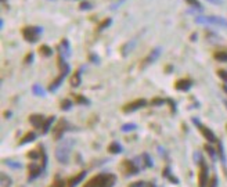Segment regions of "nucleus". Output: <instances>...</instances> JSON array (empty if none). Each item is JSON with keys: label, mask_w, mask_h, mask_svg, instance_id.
I'll return each instance as SVG.
<instances>
[{"label": "nucleus", "mask_w": 227, "mask_h": 187, "mask_svg": "<svg viewBox=\"0 0 227 187\" xmlns=\"http://www.w3.org/2000/svg\"><path fill=\"white\" fill-rule=\"evenodd\" d=\"M69 82H71V86H73V87H76V86L80 83V72H79V71H75V72H73V75L71 76Z\"/></svg>", "instance_id": "nucleus-15"}, {"label": "nucleus", "mask_w": 227, "mask_h": 187, "mask_svg": "<svg viewBox=\"0 0 227 187\" xmlns=\"http://www.w3.org/2000/svg\"><path fill=\"white\" fill-rule=\"evenodd\" d=\"M213 58L218 61H227V51L226 50H216L213 53Z\"/></svg>", "instance_id": "nucleus-14"}, {"label": "nucleus", "mask_w": 227, "mask_h": 187, "mask_svg": "<svg viewBox=\"0 0 227 187\" xmlns=\"http://www.w3.org/2000/svg\"><path fill=\"white\" fill-rule=\"evenodd\" d=\"M190 6H193V7H197V8H201V4H199V1L198 0H186Z\"/></svg>", "instance_id": "nucleus-23"}, {"label": "nucleus", "mask_w": 227, "mask_h": 187, "mask_svg": "<svg viewBox=\"0 0 227 187\" xmlns=\"http://www.w3.org/2000/svg\"><path fill=\"white\" fill-rule=\"evenodd\" d=\"M215 186H216V178H215V176H212L211 182H209V187H215Z\"/></svg>", "instance_id": "nucleus-28"}, {"label": "nucleus", "mask_w": 227, "mask_h": 187, "mask_svg": "<svg viewBox=\"0 0 227 187\" xmlns=\"http://www.w3.org/2000/svg\"><path fill=\"white\" fill-rule=\"evenodd\" d=\"M90 3H87V1H83L82 4H80V10H83V8H90Z\"/></svg>", "instance_id": "nucleus-27"}, {"label": "nucleus", "mask_w": 227, "mask_h": 187, "mask_svg": "<svg viewBox=\"0 0 227 187\" xmlns=\"http://www.w3.org/2000/svg\"><path fill=\"white\" fill-rule=\"evenodd\" d=\"M38 53L40 55H43V57H48V55H51V49L48 46H46V45H42L38 49Z\"/></svg>", "instance_id": "nucleus-16"}, {"label": "nucleus", "mask_w": 227, "mask_h": 187, "mask_svg": "<svg viewBox=\"0 0 227 187\" xmlns=\"http://www.w3.org/2000/svg\"><path fill=\"white\" fill-rule=\"evenodd\" d=\"M114 175H96L93 179L86 182L83 187H111L115 183Z\"/></svg>", "instance_id": "nucleus-1"}, {"label": "nucleus", "mask_w": 227, "mask_h": 187, "mask_svg": "<svg viewBox=\"0 0 227 187\" xmlns=\"http://www.w3.org/2000/svg\"><path fill=\"white\" fill-rule=\"evenodd\" d=\"M53 119H54V117H48L46 119V122H44V125H43V128H42V133H44L48 130V128H50V125H51V122H53Z\"/></svg>", "instance_id": "nucleus-18"}, {"label": "nucleus", "mask_w": 227, "mask_h": 187, "mask_svg": "<svg viewBox=\"0 0 227 187\" xmlns=\"http://www.w3.org/2000/svg\"><path fill=\"white\" fill-rule=\"evenodd\" d=\"M47 118H44L43 115H40V114H32L31 117H29V122H31L36 129H40L42 130V128H43V125L46 122Z\"/></svg>", "instance_id": "nucleus-9"}, {"label": "nucleus", "mask_w": 227, "mask_h": 187, "mask_svg": "<svg viewBox=\"0 0 227 187\" xmlns=\"http://www.w3.org/2000/svg\"><path fill=\"white\" fill-rule=\"evenodd\" d=\"M72 146H73V140H68V141H64V143H60V146L55 148V158H57L60 162H63V164L67 162Z\"/></svg>", "instance_id": "nucleus-3"}, {"label": "nucleus", "mask_w": 227, "mask_h": 187, "mask_svg": "<svg viewBox=\"0 0 227 187\" xmlns=\"http://www.w3.org/2000/svg\"><path fill=\"white\" fill-rule=\"evenodd\" d=\"M158 57H159V49H154L151 53H150L144 60H143V62H141V68H144V67H147V65H150L151 62H154L155 60H157Z\"/></svg>", "instance_id": "nucleus-10"}, {"label": "nucleus", "mask_w": 227, "mask_h": 187, "mask_svg": "<svg viewBox=\"0 0 227 187\" xmlns=\"http://www.w3.org/2000/svg\"><path fill=\"white\" fill-rule=\"evenodd\" d=\"M122 171L125 172L126 175H130V173H134V172H137V168L133 165L132 161H129V159H125L123 162H122Z\"/></svg>", "instance_id": "nucleus-12"}, {"label": "nucleus", "mask_w": 227, "mask_h": 187, "mask_svg": "<svg viewBox=\"0 0 227 187\" xmlns=\"http://www.w3.org/2000/svg\"><path fill=\"white\" fill-rule=\"evenodd\" d=\"M198 129H199L201 134H202L208 141H215V136H213V133H212L208 128H205V126H202V125H198Z\"/></svg>", "instance_id": "nucleus-13"}, {"label": "nucleus", "mask_w": 227, "mask_h": 187, "mask_svg": "<svg viewBox=\"0 0 227 187\" xmlns=\"http://www.w3.org/2000/svg\"><path fill=\"white\" fill-rule=\"evenodd\" d=\"M71 105H72V103H71L68 99H67V100H64V101L61 103V108H63V109H68Z\"/></svg>", "instance_id": "nucleus-24"}, {"label": "nucleus", "mask_w": 227, "mask_h": 187, "mask_svg": "<svg viewBox=\"0 0 227 187\" xmlns=\"http://www.w3.org/2000/svg\"><path fill=\"white\" fill-rule=\"evenodd\" d=\"M67 129H68V124H67V121H65L64 118L58 119V121H57V125H55L54 129H53V137H54V139H60Z\"/></svg>", "instance_id": "nucleus-6"}, {"label": "nucleus", "mask_w": 227, "mask_h": 187, "mask_svg": "<svg viewBox=\"0 0 227 187\" xmlns=\"http://www.w3.org/2000/svg\"><path fill=\"white\" fill-rule=\"evenodd\" d=\"M162 103H164V100H161L159 97H157V99L152 100V104H162Z\"/></svg>", "instance_id": "nucleus-30"}, {"label": "nucleus", "mask_w": 227, "mask_h": 187, "mask_svg": "<svg viewBox=\"0 0 227 187\" xmlns=\"http://www.w3.org/2000/svg\"><path fill=\"white\" fill-rule=\"evenodd\" d=\"M110 24H111V18H105V20H104V22H100V24H98V26H97V28H98V29H102V28L108 26Z\"/></svg>", "instance_id": "nucleus-21"}, {"label": "nucleus", "mask_w": 227, "mask_h": 187, "mask_svg": "<svg viewBox=\"0 0 227 187\" xmlns=\"http://www.w3.org/2000/svg\"><path fill=\"white\" fill-rule=\"evenodd\" d=\"M76 101H78V103H83V104H87V103H89L86 99L83 97V96H78V97H76Z\"/></svg>", "instance_id": "nucleus-26"}, {"label": "nucleus", "mask_w": 227, "mask_h": 187, "mask_svg": "<svg viewBox=\"0 0 227 187\" xmlns=\"http://www.w3.org/2000/svg\"><path fill=\"white\" fill-rule=\"evenodd\" d=\"M21 33H22V38L26 42H36V40L40 38V33H42V28L40 26H24L22 29H21Z\"/></svg>", "instance_id": "nucleus-4"}, {"label": "nucleus", "mask_w": 227, "mask_h": 187, "mask_svg": "<svg viewBox=\"0 0 227 187\" xmlns=\"http://www.w3.org/2000/svg\"><path fill=\"white\" fill-rule=\"evenodd\" d=\"M57 67H58V70H60V75H58V78H55L51 83H50V90H54L57 86L60 85L61 82H63V79L65 78V75L68 74V71H69V67L65 64V61H64L63 55L58 53V55H57Z\"/></svg>", "instance_id": "nucleus-2"}, {"label": "nucleus", "mask_w": 227, "mask_h": 187, "mask_svg": "<svg viewBox=\"0 0 227 187\" xmlns=\"http://www.w3.org/2000/svg\"><path fill=\"white\" fill-rule=\"evenodd\" d=\"M206 180H208V168L204 162L199 164V171H198V186L205 187L206 186Z\"/></svg>", "instance_id": "nucleus-7"}, {"label": "nucleus", "mask_w": 227, "mask_h": 187, "mask_svg": "<svg viewBox=\"0 0 227 187\" xmlns=\"http://www.w3.org/2000/svg\"><path fill=\"white\" fill-rule=\"evenodd\" d=\"M193 85V82L190 80V79H179L176 83H174V87L177 89V90H188L190 87Z\"/></svg>", "instance_id": "nucleus-11"}, {"label": "nucleus", "mask_w": 227, "mask_h": 187, "mask_svg": "<svg viewBox=\"0 0 227 187\" xmlns=\"http://www.w3.org/2000/svg\"><path fill=\"white\" fill-rule=\"evenodd\" d=\"M218 75H219L224 82H227V71L226 70H218Z\"/></svg>", "instance_id": "nucleus-22"}, {"label": "nucleus", "mask_w": 227, "mask_h": 187, "mask_svg": "<svg viewBox=\"0 0 227 187\" xmlns=\"http://www.w3.org/2000/svg\"><path fill=\"white\" fill-rule=\"evenodd\" d=\"M35 139H36V134H35V132H26V134H25L22 139H21V144H26V143H29V141L35 140Z\"/></svg>", "instance_id": "nucleus-17"}, {"label": "nucleus", "mask_w": 227, "mask_h": 187, "mask_svg": "<svg viewBox=\"0 0 227 187\" xmlns=\"http://www.w3.org/2000/svg\"><path fill=\"white\" fill-rule=\"evenodd\" d=\"M209 1H213V3H220V0H209Z\"/></svg>", "instance_id": "nucleus-31"}, {"label": "nucleus", "mask_w": 227, "mask_h": 187, "mask_svg": "<svg viewBox=\"0 0 227 187\" xmlns=\"http://www.w3.org/2000/svg\"><path fill=\"white\" fill-rule=\"evenodd\" d=\"M108 151H110V153H112V154H117V153H119V151H121V146H119L118 143H112L110 147H108Z\"/></svg>", "instance_id": "nucleus-19"}, {"label": "nucleus", "mask_w": 227, "mask_h": 187, "mask_svg": "<svg viewBox=\"0 0 227 187\" xmlns=\"http://www.w3.org/2000/svg\"><path fill=\"white\" fill-rule=\"evenodd\" d=\"M145 104H147V103H145L144 99H136V100H133V101L125 104V105L122 107V111H123V112H132V111H136V109L144 107Z\"/></svg>", "instance_id": "nucleus-5"}, {"label": "nucleus", "mask_w": 227, "mask_h": 187, "mask_svg": "<svg viewBox=\"0 0 227 187\" xmlns=\"http://www.w3.org/2000/svg\"><path fill=\"white\" fill-rule=\"evenodd\" d=\"M129 187H145V183L144 182H134Z\"/></svg>", "instance_id": "nucleus-25"}, {"label": "nucleus", "mask_w": 227, "mask_h": 187, "mask_svg": "<svg viewBox=\"0 0 227 187\" xmlns=\"http://www.w3.org/2000/svg\"><path fill=\"white\" fill-rule=\"evenodd\" d=\"M33 93L39 94V96H43V94H44V90H43L39 85H36V86H33Z\"/></svg>", "instance_id": "nucleus-20"}, {"label": "nucleus", "mask_w": 227, "mask_h": 187, "mask_svg": "<svg viewBox=\"0 0 227 187\" xmlns=\"http://www.w3.org/2000/svg\"><path fill=\"white\" fill-rule=\"evenodd\" d=\"M83 176H85V172H80V173L75 175L73 178L65 180V182H58V183H57V187H73L79 182V180L83 178Z\"/></svg>", "instance_id": "nucleus-8"}, {"label": "nucleus", "mask_w": 227, "mask_h": 187, "mask_svg": "<svg viewBox=\"0 0 227 187\" xmlns=\"http://www.w3.org/2000/svg\"><path fill=\"white\" fill-rule=\"evenodd\" d=\"M134 128H136L134 125H125L122 129H123V130H129V129H134Z\"/></svg>", "instance_id": "nucleus-29"}]
</instances>
